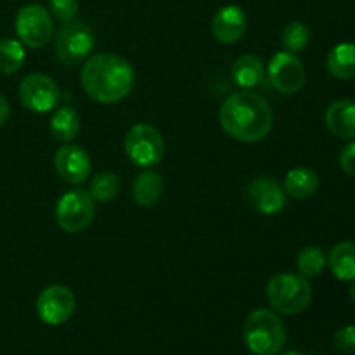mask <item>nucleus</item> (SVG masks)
Wrapping results in <instances>:
<instances>
[{"mask_svg":"<svg viewBox=\"0 0 355 355\" xmlns=\"http://www.w3.org/2000/svg\"><path fill=\"white\" fill-rule=\"evenodd\" d=\"M309 40H311V31L300 21L286 24L283 33H281V44L286 49V52H291V54L304 51L309 45Z\"/></svg>","mask_w":355,"mask_h":355,"instance_id":"obj_25","label":"nucleus"},{"mask_svg":"<svg viewBox=\"0 0 355 355\" xmlns=\"http://www.w3.org/2000/svg\"><path fill=\"white\" fill-rule=\"evenodd\" d=\"M349 295H350V298H352V302L355 304V281H352V286H350Z\"/></svg>","mask_w":355,"mask_h":355,"instance_id":"obj_30","label":"nucleus"},{"mask_svg":"<svg viewBox=\"0 0 355 355\" xmlns=\"http://www.w3.org/2000/svg\"><path fill=\"white\" fill-rule=\"evenodd\" d=\"M243 340L252 354L276 355L286 343V328L276 312L257 309L243 324Z\"/></svg>","mask_w":355,"mask_h":355,"instance_id":"obj_3","label":"nucleus"},{"mask_svg":"<svg viewBox=\"0 0 355 355\" xmlns=\"http://www.w3.org/2000/svg\"><path fill=\"white\" fill-rule=\"evenodd\" d=\"M218 120L225 134L241 142L262 141L272 128L274 114L262 96L250 90L234 92L222 103Z\"/></svg>","mask_w":355,"mask_h":355,"instance_id":"obj_1","label":"nucleus"},{"mask_svg":"<svg viewBox=\"0 0 355 355\" xmlns=\"http://www.w3.org/2000/svg\"><path fill=\"white\" fill-rule=\"evenodd\" d=\"M328 71L338 80L355 78V44H338L328 55Z\"/></svg>","mask_w":355,"mask_h":355,"instance_id":"obj_21","label":"nucleus"},{"mask_svg":"<svg viewBox=\"0 0 355 355\" xmlns=\"http://www.w3.org/2000/svg\"><path fill=\"white\" fill-rule=\"evenodd\" d=\"M269 80L281 94H297L305 83L304 62L291 52H277L267 66Z\"/></svg>","mask_w":355,"mask_h":355,"instance_id":"obj_11","label":"nucleus"},{"mask_svg":"<svg viewBox=\"0 0 355 355\" xmlns=\"http://www.w3.org/2000/svg\"><path fill=\"white\" fill-rule=\"evenodd\" d=\"M26 59L23 44L16 38H3L0 40V73L3 75H14L19 71Z\"/></svg>","mask_w":355,"mask_h":355,"instance_id":"obj_22","label":"nucleus"},{"mask_svg":"<svg viewBox=\"0 0 355 355\" xmlns=\"http://www.w3.org/2000/svg\"><path fill=\"white\" fill-rule=\"evenodd\" d=\"M14 28L21 44L31 49L47 45L54 31L51 12L40 3H28L21 7L16 14Z\"/></svg>","mask_w":355,"mask_h":355,"instance_id":"obj_8","label":"nucleus"},{"mask_svg":"<svg viewBox=\"0 0 355 355\" xmlns=\"http://www.w3.org/2000/svg\"><path fill=\"white\" fill-rule=\"evenodd\" d=\"M21 104L33 113H49L58 107L61 101V90L58 83L42 73H30L24 76L17 89Z\"/></svg>","mask_w":355,"mask_h":355,"instance_id":"obj_9","label":"nucleus"},{"mask_svg":"<svg viewBox=\"0 0 355 355\" xmlns=\"http://www.w3.org/2000/svg\"><path fill=\"white\" fill-rule=\"evenodd\" d=\"M96 38H94L92 28L87 23L73 19L69 23H62L55 38V55L59 62L68 68L78 66L85 61L94 51Z\"/></svg>","mask_w":355,"mask_h":355,"instance_id":"obj_5","label":"nucleus"},{"mask_svg":"<svg viewBox=\"0 0 355 355\" xmlns=\"http://www.w3.org/2000/svg\"><path fill=\"white\" fill-rule=\"evenodd\" d=\"M246 200L259 214L274 215L279 214L286 205V193L270 177H257L246 187Z\"/></svg>","mask_w":355,"mask_h":355,"instance_id":"obj_12","label":"nucleus"},{"mask_svg":"<svg viewBox=\"0 0 355 355\" xmlns=\"http://www.w3.org/2000/svg\"><path fill=\"white\" fill-rule=\"evenodd\" d=\"M75 295L62 284H51L37 298V314L45 324L59 326L69 321L75 312Z\"/></svg>","mask_w":355,"mask_h":355,"instance_id":"obj_10","label":"nucleus"},{"mask_svg":"<svg viewBox=\"0 0 355 355\" xmlns=\"http://www.w3.org/2000/svg\"><path fill=\"white\" fill-rule=\"evenodd\" d=\"M267 300L281 314H300L312 300V286L307 277L295 272H281L267 283Z\"/></svg>","mask_w":355,"mask_h":355,"instance_id":"obj_4","label":"nucleus"},{"mask_svg":"<svg viewBox=\"0 0 355 355\" xmlns=\"http://www.w3.org/2000/svg\"><path fill=\"white\" fill-rule=\"evenodd\" d=\"M80 114L76 113L75 107L62 106L58 107L52 114L51 120V134L55 141L69 142L80 134Z\"/></svg>","mask_w":355,"mask_h":355,"instance_id":"obj_20","label":"nucleus"},{"mask_svg":"<svg viewBox=\"0 0 355 355\" xmlns=\"http://www.w3.org/2000/svg\"><path fill=\"white\" fill-rule=\"evenodd\" d=\"M163 193V180L158 172L155 170H146V172L139 173L132 186V196H134L135 203L139 207H153L158 203Z\"/></svg>","mask_w":355,"mask_h":355,"instance_id":"obj_18","label":"nucleus"},{"mask_svg":"<svg viewBox=\"0 0 355 355\" xmlns=\"http://www.w3.org/2000/svg\"><path fill=\"white\" fill-rule=\"evenodd\" d=\"M329 269L340 281H355V243L342 241L335 245L329 252L328 259Z\"/></svg>","mask_w":355,"mask_h":355,"instance_id":"obj_19","label":"nucleus"},{"mask_svg":"<svg viewBox=\"0 0 355 355\" xmlns=\"http://www.w3.org/2000/svg\"><path fill=\"white\" fill-rule=\"evenodd\" d=\"M121 182L120 177L114 172H99L92 177L89 186V194L92 196V200L96 201H106L114 200V198L120 194Z\"/></svg>","mask_w":355,"mask_h":355,"instance_id":"obj_23","label":"nucleus"},{"mask_svg":"<svg viewBox=\"0 0 355 355\" xmlns=\"http://www.w3.org/2000/svg\"><path fill=\"white\" fill-rule=\"evenodd\" d=\"M326 266V255L318 246H305L297 255L298 274L304 277H315L322 272Z\"/></svg>","mask_w":355,"mask_h":355,"instance_id":"obj_24","label":"nucleus"},{"mask_svg":"<svg viewBox=\"0 0 355 355\" xmlns=\"http://www.w3.org/2000/svg\"><path fill=\"white\" fill-rule=\"evenodd\" d=\"M284 193L295 200H305L319 189V175L312 168H293L284 177Z\"/></svg>","mask_w":355,"mask_h":355,"instance_id":"obj_17","label":"nucleus"},{"mask_svg":"<svg viewBox=\"0 0 355 355\" xmlns=\"http://www.w3.org/2000/svg\"><path fill=\"white\" fill-rule=\"evenodd\" d=\"M263 61L255 54H243L234 61L231 69V76L234 83L241 89H253L260 85L263 80Z\"/></svg>","mask_w":355,"mask_h":355,"instance_id":"obj_16","label":"nucleus"},{"mask_svg":"<svg viewBox=\"0 0 355 355\" xmlns=\"http://www.w3.org/2000/svg\"><path fill=\"white\" fill-rule=\"evenodd\" d=\"M336 350L342 354L352 355L355 354V326H343L333 336Z\"/></svg>","mask_w":355,"mask_h":355,"instance_id":"obj_27","label":"nucleus"},{"mask_svg":"<svg viewBox=\"0 0 355 355\" xmlns=\"http://www.w3.org/2000/svg\"><path fill=\"white\" fill-rule=\"evenodd\" d=\"M135 73L125 58L111 52L96 54L82 69V87L90 99L101 104H114L134 89Z\"/></svg>","mask_w":355,"mask_h":355,"instance_id":"obj_2","label":"nucleus"},{"mask_svg":"<svg viewBox=\"0 0 355 355\" xmlns=\"http://www.w3.org/2000/svg\"><path fill=\"white\" fill-rule=\"evenodd\" d=\"M340 166L347 175L355 177V139L340 153Z\"/></svg>","mask_w":355,"mask_h":355,"instance_id":"obj_28","label":"nucleus"},{"mask_svg":"<svg viewBox=\"0 0 355 355\" xmlns=\"http://www.w3.org/2000/svg\"><path fill=\"white\" fill-rule=\"evenodd\" d=\"M248 30V17L239 6H225L211 19V33L220 44L231 45L241 40Z\"/></svg>","mask_w":355,"mask_h":355,"instance_id":"obj_14","label":"nucleus"},{"mask_svg":"<svg viewBox=\"0 0 355 355\" xmlns=\"http://www.w3.org/2000/svg\"><path fill=\"white\" fill-rule=\"evenodd\" d=\"M324 121L328 130L338 139H355V101L338 99L326 110Z\"/></svg>","mask_w":355,"mask_h":355,"instance_id":"obj_15","label":"nucleus"},{"mask_svg":"<svg viewBox=\"0 0 355 355\" xmlns=\"http://www.w3.org/2000/svg\"><path fill=\"white\" fill-rule=\"evenodd\" d=\"M10 116V106L7 103V99L3 96H0V127L9 120Z\"/></svg>","mask_w":355,"mask_h":355,"instance_id":"obj_29","label":"nucleus"},{"mask_svg":"<svg viewBox=\"0 0 355 355\" xmlns=\"http://www.w3.org/2000/svg\"><path fill=\"white\" fill-rule=\"evenodd\" d=\"M51 16L61 23H69L78 14V0H49Z\"/></svg>","mask_w":355,"mask_h":355,"instance_id":"obj_26","label":"nucleus"},{"mask_svg":"<svg viewBox=\"0 0 355 355\" xmlns=\"http://www.w3.org/2000/svg\"><path fill=\"white\" fill-rule=\"evenodd\" d=\"M281 355H302L300 352H293V350H291V352H284V354H281Z\"/></svg>","mask_w":355,"mask_h":355,"instance_id":"obj_31","label":"nucleus"},{"mask_svg":"<svg viewBox=\"0 0 355 355\" xmlns=\"http://www.w3.org/2000/svg\"><path fill=\"white\" fill-rule=\"evenodd\" d=\"M125 151L137 166H155L165 155V141L162 132L149 123H137L127 132Z\"/></svg>","mask_w":355,"mask_h":355,"instance_id":"obj_7","label":"nucleus"},{"mask_svg":"<svg viewBox=\"0 0 355 355\" xmlns=\"http://www.w3.org/2000/svg\"><path fill=\"white\" fill-rule=\"evenodd\" d=\"M54 166L58 175L68 184L85 182L92 172L90 156L80 146L64 144L55 151Z\"/></svg>","mask_w":355,"mask_h":355,"instance_id":"obj_13","label":"nucleus"},{"mask_svg":"<svg viewBox=\"0 0 355 355\" xmlns=\"http://www.w3.org/2000/svg\"><path fill=\"white\" fill-rule=\"evenodd\" d=\"M96 207L85 189H71L62 194L55 203V222L66 232H82L92 224Z\"/></svg>","mask_w":355,"mask_h":355,"instance_id":"obj_6","label":"nucleus"}]
</instances>
